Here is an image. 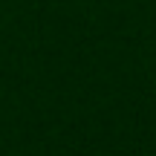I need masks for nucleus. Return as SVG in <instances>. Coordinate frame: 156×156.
Returning <instances> with one entry per match:
<instances>
[]
</instances>
